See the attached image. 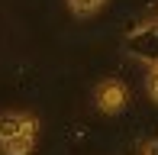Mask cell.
<instances>
[{
	"label": "cell",
	"instance_id": "6da1fadb",
	"mask_svg": "<svg viewBox=\"0 0 158 155\" xmlns=\"http://www.w3.org/2000/svg\"><path fill=\"white\" fill-rule=\"evenodd\" d=\"M35 123L26 113H3L0 116V149L3 155H29L35 149Z\"/></svg>",
	"mask_w": 158,
	"mask_h": 155
},
{
	"label": "cell",
	"instance_id": "7a4b0ae2",
	"mask_svg": "<svg viewBox=\"0 0 158 155\" xmlns=\"http://www.w3.org/2000/svg\"><path fill=\"white\" fill-rule=\"evenodd\" d=\"M94 100H97V110H100V113H110V116L119 113V110L126 107V100H129L126 84H119V81H113V78H106V81L97 84Z\"/></svg>",
	"mask_w": 158,
	"mask_h": 155
},
{
	"label": "cell",
	"instance_id": "3957f363",
	"mask_svg": "<svg viewBox=\"0 0 158 155\" xmlns=\"http://www.w3.org/2000/svg\"><path fill=\"white\" fill-rule=\"evenodd\" d=\"M126 45H129V52H135L139 58L158 65V26H145V29L132 32Z\"/></svg>",
	"mask_w": 158,
	"mask_h": 155
},
{
	"label": "cell",
	"instance_id": "277c9868",
	"mask_svg": "<svg viewBox=\"0 0 158 155\" xmlns=\"http://www.w3.org/2000/svg\"><path fill=\"white\" fill-rule=\"evenodd\" d=\"M103 3L106 0H68V6L77 13V16H90V13H97Z\"/></svg>",
	"mask_w": 158,
	"mask_h": 155
},
{
	"label": "cell",
	"instance_id": "5b68a950",
	"mask_svg": "<svg viewBox=\"0 0 158 155\" xmlns=\"http://www.w3.org/2000/svg\"><path fill=\"white\" fill-rule=\"evenodd\" d=\"M148 94L158 103V65H152V71H148Z\"/></svg>",
	"mask_w": 158,
	"mask_h": 155
}]
</instances>
